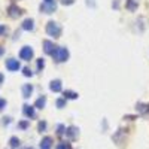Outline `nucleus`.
Masks as SVG:
<instances>
[{
  "label": "nucleus",
  "mask_w": 149,
  "mask_h": 149,
  "mask_svg": "<svg viewBox=\"0 0 149 149\" xmlns=\"http://www.w3.org/2000/svg\"><path fill=\"white\" fill-rule=\"evenodd\" d=\"M57 9V5H55V2H52V3H42L40 5V10L43 12V14H52V12Z\"/></svg>",
  "instance_id": "7"
},
{
  "label": "nucleus",
  "mask_w": 149,
  "mask_h": 149,
  "mask_svg": "<svg viewBox=\"0 0 149 149\" xmlns=\"http://www.w3.org/2000/svg\"><path fill=\"white\" fill-rule=\"evenodd\" d=\"M45 104H46V97H45V95H42V97H39V98L36 100L34 107H37V109H43V107H45Z\"/></svg>",
  "instance_id": "14"
},
{
  "label": "nucleus",
  "mask_w": 149,
  "mask_h": 149,
  "mask_svg": "<svg viewBox=\"0 0 149 149\" xmlns=\"http://www.w3.org/2000/svg\"><path fill=\"white\" fill-rule=\"evenodd\" d=\"M5 31H6V27H5V26H0V36H2Z\"/></svg>",
  "instance_id": "27"
},
{
  "label": "nucleus",
  "mask_w": 149,
  "mask_h": 149,
  "mask_svg": "<svg viewBox=\"0 0 149 149\" xmlns=\"http://www.w3.org/2000/svg\"><path fill=\"white\" fill-rule=\"evenodd\" d=\"M21 91H22V97H24V98H29V97L33 94V85H30V84H24Z\"/></svg>",
  "instance_id": "9"
},
{
  "label": "nucleus",
  "mask_w": 149,
  "mask_h": 149,
  "mask_svg": "<svg viewBox=\"0 0 149 149\" xmlns=\"http://www.w3.org/2000/svg\"><path fill=\"white\" fill-rule=\"evenodd\" d=\"M8 14H9L10 18H18V17H21V14H22V9H19L17 5H10V6L8 8Z\"/></svg>",
  "instance_id": "6"
},
{
  "label": "nucleus",
  "mask_w": 149,
  "mask_h": 149,
  "mask_svg": "<svg viewBox=\"0 0 149 149\" xmlns=\"http://www.w3.org/2000/svg\"><path fill=\"white\" fill-rule=\"evenodd\" d=\"M52 57H54V60L57 61V63H63V61H67V58H69V51H67V48L58 46L57 51L54 52Z\"/></svg>",
  "instance_id": "2"
},
{
  "label": "nucleus",
  "mask_w": 149,
  "mask_h": 149,
  "mask_svg": "<svg viewBox=\"0 0 149 149\" xmlns=\"http://www.w3.org/2000/svg\"><path fill=\"white\" fill-rule=\"evenodd\" d=\"M66 134L69 136V139L74 140V139L78 137V134H79V130H78L76 127H69V128L66 130Z\"/></svg>",
  "instance_id": "12"
},
{
  "label": "nucleus",
  "mask_w": 149,
  "mask_h": 149,
  "mask_svg": "<svg viewBox=\"0 0 149 149\" xmlns=\"http://www.w3.org/2000/svg\"><path fill=\"white\" fill-rule=\"evenodd\" d=\"M51 146H52V137L46 136V137L42 139V142H40V149H51Z\"/></svg>",
  "instance_id": "11"
},
{
  "label": "nucleus",
  "mask_w": 149,
  "mask_h": 149,
  "mask_svg": "<svg viewBox=\"0 0 149 149\" xmlns=\"http://www.w3.org/2000/svg\"><path fill=\"white\" fill-rule=\"evenodd\" d=\"M22 73H24V76H27V78H31L33 76V72L30 70V67H24L22 69Z\"/></svg>",
  "instance_id": "21"
},
{
  "label": "nucleus",
  "mask_w": 149,
  "mask_h": 149,
  "mask_svg": "<svg viewBox=\"0 0 149 149\" xmlns=\"http://www.w3.org/2000/svg\"><path fill=\"white\" fill-rule=\"evenodd\" d=\"M26 149H33V148H31V146H30V148H26Z\"/></svg>",
  "instance_id": "32"
},
{
  "label": "nucleus",
  "mask_w": 149,
  "mask_h": 149,
  "mask_svg": "<svg viewBox=\"0 0 149 149\" xmlns=\"http://www.w3.org/2000/svg\"><path fill=\"white\" fill-rule=\"evenodd\" d=\"M2 52H3V49H2V48H0V54H2Z\"/></svg>",
  "instance_id": "31"
},
{
  "label": "nucleus",
  "mask_w": 149,
  "mask_h": 149,
  "mask_svg": "<svg viewBox=\"0 0 149 149\" xmlns=\"http://www.w3.org/2000/svg\"><path fill=\"white\" fill-rule=\"evenodd\" d=\"M22 30H26V31H31L33 29H34V21L31 19V18H27V19H24V22H22Z\"/></svg>",
  "instance_id": "10"
},
{
  "label": "nucleus",
  "mask_w": 149,
  "mask_h": 149,
  "mask_svg": "<svg viewBox=\"0 0 149 149\" xmlns=\"http://www.w3.org/2000/svg\"><path fill=\"white\" fill-rule=\"evenodd\" d=\"M34 55V51H33V48L30 46H22L21 48V51H19V58L21 60H26V61H30Z\"/></svg>",
  "instance_id": "3"
},
{
  "label": "nucleus",
  "mask_w": 149,
  "mask_h": 149,
  "mask_svg": "<svg viewBox=\"0 0 149 149\" xmlns=\"http://www.w3.org/2000/svg\"><path fill=\"white\" fill-rule=\"evenodd\" d=\"M64 98L67 100V98H70V100H74V98H78V93H74V91H69V90H66L64 93Z\"/></svg>",
  "instance_id": "15"
},
{
  "label": "nucleus",
  "mask_w": 149,
  "mask_h": 149,
  "mask_svg": "<svg viewBox=\"0 0 149 149\" xmlns=\"http://www.w3.org/2000/svg\"><path fill=\"white\" fill-rule=\"evenodd\" d=\"M43 51H45V54H48V55H54V52L57 51V46H55L54 42H51V40H45V42H43Z\"/></svg>",
  "instance_id": "5"
},
{
  "label": "nucleus",
  "mask_w": 149,
  "mask_h": 149,
  "mask_svg": "<svg viewBox=\"0 0 149 149\" xmlns=\"http://www.w3.org/2000/svg\"><path fill=\"white\" fill-rule=\"evenodd\" d=\"M60 2H61V5H64V6H70V5L74 3V0H60Z\"/></svg>",
  "instance_id": "24"
},
{
  "label": "nucleus",
  "mask_w": 149,
  "mask_h": 149,
  "mask_svg": "<svg viewBox=\"0 0 149 149\" xmlns=\"http://www.w3.org/2000/svg\"><path fill=\"white\" fill-rule=\"evenodd\" d=\"M57 149H70V146H69L67 143H64V142H61V143L57 146Z\"/></svg>",
  "instance_id": "25"
},
{
  "label": "nucleus",
  "mask_w": 149,
  "mask_h": 149,
  "mask_svg": "<svg viewBox=\"0 0 149 149\" xmlns=\"http://www.w3.org/2000/svg\"><path fill=\"white\" fill-rule=\"evenodd\" d=\"M46 33L49 36H52L54 39H57V37L61 36V26H60V24H57L55 21H49L46 24Z\"/></svg>",
  "instance_id": "1"
},
{
  "label": "nucleus",
  "mask_w": 149,
  "mask_h": 149,
  "mask_svg": "<svg viewBox=\"0 0 149 149\" xmlns=\"http://www.w3.org/2000/svg\"><path fill=\"white\" fill-rule=\"evenodd\" d=\"M29 125H30V122H29L27 119H26V121H19V122H18V127H19L21 130H27V128H29Z\"/></svg>",
  "instance_id": "17"
},
{
  "label": "nucleus",
  "mask_w": 149,
  "mask_h": 149,
  "mask_svg": "<svg viewBox=\"0 0 149 149\" xmlns=\"http://www.w3.org/2000/svg\"><path fill=\"white\" fill-rule=\"evenodd\" d=\"M54 0H45V3H52Z\"/></svg>",
  "instance_id": "30"
},
{
  "label": "nucleus",
  "mask_w": 149,
  "mask_h": 149,
  "mask_svg": "<svg viewBox=\"0 0 149 149\" xmlns=\"http://www.w3.org/2000/svg\"><path fill=\"white\" fill-rule=\"evenodd\" d=\"M19 139L17 137V136H12V137L9 139V145H10V148H18L19 146Z\"/></svg>",
  "instance_id": "16"
},
{
  "label": "nucleus",
  "mask_w": 149,
  "mask_h": 149,
  "mask_svg": "<svg viewBox=\"0 0 149 149\" xmlns=\"http://www.w3.org/2000/svg\"><path fill=\"white\" fill-rule=\"evenodd\" d=\"M64 133H66V127L63 125V124H60V125L57 127V134L58 136H63Z\"/></svg>",
  "instance_id": "20"
},
{
  "label": "nucleus",
  "mask_w": 149,
  "mask_h": 149,
  "mask_svg": "<svg viewBox=\"0 0 149 149\" xmlns=\"http://www.w3.org/2000/svg\"><path fill=\"white\" fill-rule=\"evenodd\" d=\"M6 69L10 70V72H17V70L21 69V64H19V61H18V60L9 58V60H6Z\"/></svg>",
  "instance_id": "4"
},
{
  "label": "nucleus",
  "mask_w": 149,
  "mask_h": 149,
  "mask_svg": "<svg viewBox=\"0 0 149 149\" xmlns=\"http://www.w3.org/2000/svg\"><path fill=\"white\" fill-rule=\"evenodd\" d=\"M10 122V118H5V124H9Z\"/></svg>",
  "instance_id": "28"
},
{
  "label": "nucleus",
  "mask_w": 149,
  "mask_h": 149,
  "mask_svg": "<svg viewBox=\"0 0 149 149\" xmlns=\"http://www.w3.org/2000/svg\"><path fill=\"white\" fill-rule=\"evenodd\" d=\"M136 8H137V5H136V0H128V2H127V9L136 10Z\"/></svg>",
  "instance_id": "18"
},
{
  "label": "nucleus",
  "mask_w": 149,
  "mask_h": 149,
  "mask_svg": "<svg viewBox=\"0 0 149 149\" xmlns=\"http://www.w3.org/2000/svg\"><path fill=\"white\" fill-rule=\"evenodd\" d=\"M43 67H45V60L43 58H39V60H37V69L42 70Z\"/></svg>",
  "instance_id": "23"
},
{
  "label": "nucleus",
  "mask_w": 149,
  "mask_h": 149,
  "mask_svg": "<svg viewBox=\"0 0 149 149\" xmlns=\"http://www.w3.org/2000/svg\"><path fill=\"white\" fill-rule=\"evenodd\" d=\"M37 130H39L40 133L45 131V130H46V122H45V121H40L39 124H37Z\"/></svg>",
  "instance_id": "22"
},
{
  "label": "nucleus",
  "mask_w": 149,
  "mask_h": 149,
  "mask_svg": "<svg viewBox=\"0 0 149 149\" xmlns=\"http://www.w3.org/2000/svg\"><path fill=\"white\" fill-rule=\"evenodd\" d=\"M49 90L54 91V93H60V91H61V81H60V79L52 81L51 85H49Z\"/></svg>",
  "instance_id": "13"
},
{
  "label": "nucleus",
  "mask_w": 149,
  "mask_h": 149,
  "mask_svg": "<svg viewBox=\"0 0 149 149\" xmlns=\"http://www.w3.org/2000/svg\"><path fill=\"white\" fill-rule=\"evenodd\" d=\"M2 82H3V74L0 73V84H2Z\"/></svg>",
  "instance_id": "29"
},
{
  "label": "nucleus",
  "mask_w": 149,
  "mask_h": 149,
  "mask_svg": "<svg viewBox=\"0 0 149 149\" xmlns=\"http://www.w3.org/2000/svg\"><path fill=\"white\" fill-rule=\"evenodd\" d=\"M22 112H24V115H26L27 118H34V116H36V113H34V106L24 104V106H22Z\"/></svg>",
  "instance_id": "8"
},
{
  "label": "nucleus",
  "mask_w": 149,
  "mask_h": 149,
  "mask_svg": "<svg viewBox=\"0 0 149 149\" xmlns=\"http://www.w3.org/2000/svg\"><path fill=\"white\" fill-rule=\"evenodd\" d=\"M5 106H6V100L5 98H0V110H2Z\"/></svg>",
  "instance_id": "26"
},
{
  "label": "nucleus",
  "mask_w": 149,
  "mask_h": 149,
  "mask_svg": "<svg viewBox=\"0 0 149 149\" xmlns=\"http://www.w3.org/2000/svg\"><path fill=\"white\" fill-rule=\"evenodd\" d=\"M66 106V98L63 97V98H58V100H57V107L58 109H63Z\"/></svg>",
  "instance_id": "19"
}]
</instances>
